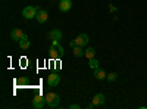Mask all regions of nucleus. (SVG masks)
<instances>
[{
	"label": "nucleus",
	"mask_w": 147,
	"mask_h": 109,
	"mask_svg": "<svg viewBox=\"0 0 147 109\" xmlns=\"http://www.w3.org/2000/svg\"><path fill=\"white\" fill-rule=\"evenodd\" d=\"M72 9V2L71 0H60L59 2V10L60 12H68Z\"/></svg>",
	"instance_id": "6"
},
{
	"label": "nucleus",
	"mask_w": 147,
	"mask_h": 109,
	"mask_svg": "<svg viewBox=\"0 0 147 109\" xmlns=\"http://www.w3.org/2000/svg\"><path fill=\"white\" fill-rule=\"evenodd\" d=\"M88 66L94 71V69H97V68L100 66V62H99L96 58H91V59H88Z\"/></svg>",
	"instance_id": "14"
},
{
	"label": "nucleus",
	"mask_w": 147,
	"mask_h": 109,
	"mask_svg": "<svg viewBox=\"0 0 147 109\" xmlns=\"http://www.w3.org/2000/svg\"><path fill=\"white\" fill-rule=\"evenodd\" d=\"M69 46H71V47H75V46H77V41H75V40H71V41H69Z\"/></svg>",
	"instance_id": "21"
},
{
	"label": "nucleus",
	"mask_w": 147,
	"mask_h": 109,
	"mask_svg": "<svg viewBox=\"0 0 147 109\" xmlns=\"http://www.w3.org/2000/svg\"><path fill=\"white\" fill-rule=\"evenodd\" d=\"M72 53H74V56H75V58H82V56H85V50H82L81 46L72 47Z\"/></svg>",
	"instance_id": "12"
},
{
	"label": "nucleus",
	"mask_w": 147,
	"mask_h": 109,
	"mask_svg": "<svg viewBox=\"0 0 147 109\" xmlns=\"http://www.w3.org/2000/svg\"><path fill=\"white\" fill-rule=\"evenodd\" d=\"M59 83H60V75L57 74V72H52V74L47 77V84H49V87H56Z\"/></svg>",
	"instance_id": "4"
},
{
	"label": "nucleus",
	"mask_w": 147,
	"mask_h": 109,
	"mask_svg": "<svg viewBox=\"0 0 147 109\" xmlns=\"http://www.w3.org/2000/svg\"><path fill=\"white\" fill-rule=\"evenodd\" d=\"M46 105V97L41 94H37L32 97V108L34 109H43Z\"/></svg>",
	"instance_id": "3"
},
{
	"label": "nucleus",
	"mask_w": 147,
	"mask_h": 109,
	"mask_svg": "<svg viewBox=\"0 0 147 109\" xmlns=\"http://www.w3.org/2000/svg\"><path fill=\"white\" fill-rule=\"evenodd\" d=\"M52 46H55L56 49H57V52H59V55H60V58H62L63 55H65V50H63V47L59 44V40H53L52 41Z\"/></svg>",
	"instance_id": "16"
},
{
	"label": "nucleus",
	"mask_w": 147,
	"mask_h": 109,
	"mask_svg": "<svg viewBox=\"0 0 147 109\" xmlns=\"http://www.w3.org/2000/svg\"><path fill=\"white\" fill-rule=\"evenodd\" d=\"M18 43H19V47H21V49L27 50L28 47H30V40H28V35H25V37H24L22 40H19Z\"/></svg>",
	"instance_id": "13"
},
{
	"label": "nucleus",
	"mask_w": 147,
	"mask_h": 109,
	"mask_svg": "<svg viewBox=\"0 0 147 109\" xmlns=\"http://www.w3.org/2000/svg\"><path fill=\"white\" fill-rule=\"evenodd\" d=\"M38 10H40V6H25L22 9V16L25 19H32L37 16Z\"/></svg>",
	"instance_id": "2"
},
{
	"label": "nucleus",
	"mask_w": 147,
	"mask_h": 109,
	"mask_svg": "<svg viewBox=\"0 0 147 109\" xmlns=\"http://www.w3.org/2000/svg\"><path fill=\"white\" fill-rule=\"evenodd\" d=\"M28 83H30V80L27 77H22V78H18L16 80V84H19V86H27Z\"/></svg>",
	"instance_id": "19"
},
{
	"label": "nucleus",
	"mask_w": 147,
	"mask_h": 109,
	"mask_svg": "<svg viewBox=\"0 0 147 109\" xmlns=\"http://www.w3.org/2000/svg\"><path fill=\"white\" fill-rule=\"evenodd\" d=\"M35 19H37V22L44 24V22H47V19H49V14H47L44 9H40L38 14H37V16H35Z\"/></svg>",
	"instance_id": "7"
},
{
	"label": "nucleus",
	"mask_w": 147,
	"mask_h": 109,
	"mask_svg": "<svg viewBox=\"0 0 147 109\" xmlns=\"http://www.w3.org/2000/svg\"><path fill=\"white\" fill-rule=\"evenodd\" d=\"M116 78H118V74H116V72H110V74H107V77H106V80H107L109 83L116 81Z\"/></svg>",
	"instance_id": "18"
},
{
	"label": "nucleus",
	"mask_w": 147,
	"mask_h": 109,
	"mask_svg": "<svg viewBox=\"0 0 147 109\" xmlns=\"http://www.w3.org/2000/svg\"><path fill=\"white\" fill-rule=\"evenodd\" d=\"M94 55H96V50L93 49V47H88V49H85V56H87L88 59L94 58Z\"/></svg>",
	"instance_id": "17"
},
{
	"label": "nucleus",
	"mask_w": 147,
	"mask_h": 109,
	"mask_svg": "<svg viewBox=\"0 0 147 109\" xmlns=\"http://www.w3.org/2000/svg\"><path fill=\"white\" fill-rule=\"evenodd\" d=\"M87 108H88V109H93V108H96V106H94V105H93V102H91V103H88V105H87Z\"/></svg>",
	"instance_id": "23"
},
{
	"label": "nucleus",
	"mask_w": 147,
	"mask_h": 109,
	"mask_svg": "<svg viewBox=\"0 0 147 109\" xmlns=\"http://www.w3.org/2000/svg\"><path fill=\"white\" fill-rule=\"evenodd\" d=\"M106 77H107V74L105 72V69H102L100 66L97 69H94V78L96 80H106Z\"/></svg>",
	"instance_id": "11"
},
{
	"label": "nucleus",
	"mask_w": 147,
	"mask_h": 109,
	"mask_svg": "<svg viewBox=\"0 0 147 109\" xmlns=\"http://www.w3.org/2000/svg\"><path fill=\"white\" fill-rule=\"evenodd\" d=\"M91 102H93L94 106H102L105 103V94L103 93H97L94 97L91 99Z\"/></svg>",
	"instance_id": "8"
},
{
	"label": "nucleus",
	"mask_w": 147,
	"mask_h": 109,
	"mask_svg": "<svg viewBox=\"0 0 147 109\" xmlns=\"http://www.w3.org/2000/svg\"><path fill=\"white\" fill-rule=\"evenodd\" d=\"M44 97H46V106L50 108V109H55V108L59 105V102H60L59 94H56V93H53V91H49Z\"/></svg>",
	"instance_id": "1"
},
{
	"label": "nucleus",
	"mask_w": 147,
	"mask_h": 109,
	"mask_svg": "<svg viewBox=\"0 0 147 109\" xmlns=\"http://www.w3.org/2000/svg\"><path fill=\"white\" fill-rule=\"evenodd\" d=\"M75 41H77V46H81V47L87 46L88 44V35L87 34H80L75 39Z\"/></svg>",
	"instance_id": "9"
},
{
	"label": "nucleus",
	"mask_w": 147,
	"mask_h": 109,
	"mask_svg": "<svg viewBox=\"0 0 147 109\" xmlns=\"http://www.w3.org/2000/svg\"><path fill=\"white\" fill-rule=\"evenodd\" d=\"M49 39H50L52 41L53 40H62V31H60V30H52V31H49Z\"/></svg>",
	"instance_id": "10"
},
{
	"label": "nucleus",
	"mask_w": 147,
	"mask_h": 109,
	"mask_svg": "<svg viewBox=\"0 0 147 109\" xmlns=\"http://www.w3.org/2000/svg\"><path fill=\"white\" fill-rule=\"evenodd\" d=\"M109 9H110V12H116V7H115L113 5H110V6H109Z\"/></svg>",
	"instance_id": "22"
},
{
	"label": "nucleus",
	"mask_w": 147,
	"mask_h": 109,
	"mask_svg": "<svg viewBox=\"0 0 147 109\" xmlns=\"http://www.w3.org/2000/svg\"><path fill=\"white\" fill-rule=\"evenodd\" d=\"M81 106L78 105V103H72V105H69V109H80Z\"/></svg>",
	"instance_id": "20"
},
{
	"label": "nucleus",
	"mask_w": 147,
	"mask_h": 109,
	"mask_svg": "<svg viewBox=\"0 0 147 109\" xmlns=\"http://www.w3.org/2000/svg\"><path fill=\"white\" fill-rule=\"evenodd\" d=\"M49 55H50V58H52L53 60H55V59L57 60V59L60 58V55H59V52H57V49H56L55 46H52V47H50V50H49Z\"/></svg>",
	"instance_id": "15"
},
{
	"label": "nucleus",
	"mask_w": 147,
	"mask_h": 109,
	"mask_svg": "<svg viewBox=\"0 0 147 109\" xmlns=\"http://www.w3.org/2000/svg\"><path fill=\"white\" fill-rule=\"evenodd\" d=\"M25 32H24L21 28H13V30H12L10 31V39L12 40H15V41H19V40H22L24 37H25Z\"/></svg>",
	"instance_id": "5"
}]
</instances>
